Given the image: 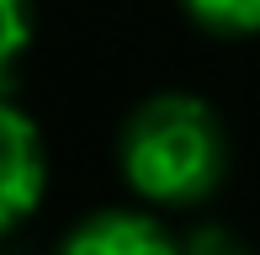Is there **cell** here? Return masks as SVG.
I'll use <instances>...</instances> for the list:
<instances>
[{"label":"cell","mask_w":260,"mask_h":255,"mask_svg":"<svg viewBox=\"0 0 260 255\" xmlns=\"http://www.w3.org/2000/svg\"><path fill=\"white\" fill-rule=\"evenodd\" d=\"M32 11H38L32 0H0V96L11 90V80L32 48V27H38Z\"/></svg>","instance_id":"cell-4"},{"label":"cell","mask_w":260,"mask_h":255,"mask_svg":"<svg viewBox=\"0 0 260 255\" xmlns=\"http://www.w3.org/2000/svg\"><path fill=\"white\" fill-rule=\"evenodd\" d=\"M58 255H186V245L149 213L106 207V213H90L58 245Z\"/></svg>","instance_id":"cell-3"},{"label":"cell","mask_w":260,"mask_h":255,"mask_svg":"<svg viewBox=\"0 0 260 255\" xmlns=\"http://www.w3.org/2000/svg\"><path fill=\"white\" fill-rule=\"evenodd\" d=\"M186 255H255V250L239 245L229 229H197V234L186 239Z\"/></svg>","instance_id":"cell-6"},{"label":"cell","mask_w":260,"mask_h":255,"mask_svg":"<svg viewBox=\"0 0 260 255\" xmlns=\"http://www.w3.org/2000/svg\"><path fill=\"white\" fill-rule=\"evenodd\" d=\"M117 165L144 202L191 207L218 192L229 170V133L191 90H159L127 112L117 133Z\"/></svg>","instance_id":"cell-1"},{"label":"cell","mask_w":260,"mask_h":255,"mask_svg":"<svg viewBox=\"0 0 260 255\" xmlns=\"http://www.w3.org/2000/svg\"><path fill=\"white\" fill-rule=\"evenodd\" d=\"M181 11L218 38H255L260 32V0H181Z\"/></svg>","instance_id":"cell-5"},{"label":"cell","mask_w":260,"mask_h":255,"mask_svg":"<svg viewBox=\"0 0 260 255\" xmlns=\"http://www.w3.org/2000/svg\"><path fill=\"white\" fill-rule=\"evenodd\" d=\"M48 192V149H43V128L0 96V234L27 224L43 207Z\"/></svg>","instance_id":"cell-2"}]
</instances>
